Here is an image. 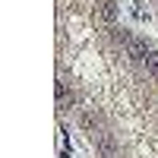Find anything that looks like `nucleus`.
<instances>
[{"label":"nucleus","mask_w":158,"mask_h":158,"mask_svg":"<svg viewBox=\"0 0 158 158\" xmlns=\"http://www.w3.org/2000/svg\"><path fill=\"white\" fill-rule=\"evenodd\" d=\"M130 38H133V35H130L127 29H114V41L120 44V48H127V44H130Z\"/></svg>","instance_id":"obj_6"},{"label":"nucleus","mask_w":158,"mask_h":158,"mask_svg":"<svg viewBox=\"0 0 158 158\" xmlns=\"http://www.w3.org/2000/svg\"><path fill=\"white\" fill-rule=\"evenodd\" d=\"M54 92H57V101H60V104H67V98H70L67 82H57V85H54Z\"/></svg>","instance_id":"obj_7"},{"label":"nucleus","mask_w":158,"mask_h":158,"mask_svg":"<svg viewBox=\"0 0 158 158\" xmlns=\"http://www.w3.org/2000/svg\"><path fill=\"white\" fill-rule=\"evenodd\" d=\"M79 123H82L85 130H92V133H95V130H98V114H92V111H82V114H79Z\"/></svg>","instance_id":"obj_4"},{"label":"nucleus","mask_w":158,"mask_h":158,"mask_svg":"<svg viewBox=\"0 0 158 158\" xmlns=\"http://www.w3.org/2000/svg\"><path fill=\"white\" fill-rule=\"evenodd\" d=\"M98 19L104 25H114L117 22V3H114V0H104V3L98 6Z\"/></svg>","instance_id":"obj_2"},{"label":"nucleus","mask_w":158,"mask_h":158,"mask_svg":"<svg viewBox=\"0 0 158 158\" xmlns=\"http://www.w3.org/2000/svg\"><path fill=\"white\" fill-rule=\"evenodd\" d=\"M95 149L101 152V158H114V139H111V133H101V130H98V133H95Z\"/></svg>","instance_id":"obj_1"},{"label":"nucleus","mask_w":158,"mask_h":158,"mask_svg":"<svg viewBox=\"0 0 158 158\" xmlns=\"http://www.w3.org/2000/svg\"><path fill=\"white\" fill-rule=\"evenodd\" d=\"M142 63H146V70L158 79V51H149V54H146V60H142Z\"/></svg>","instance_id":"obj_5"},{"label":"nucleus","mask_w":158,"mask_h":158,"mask_svg":"<svg viewBox=\"0 0 158 158\" xmlns=\"http://www.w3.org/2000/svg\"><path fill=\"white\" fill-rule=\"evenodd\" d=\"M123 54H127L130 60H146V54H149V51H146V44H142L139 38H130V44L123 48Z\"/></svg>","instance_id":"obj_3"}]
</instances>
